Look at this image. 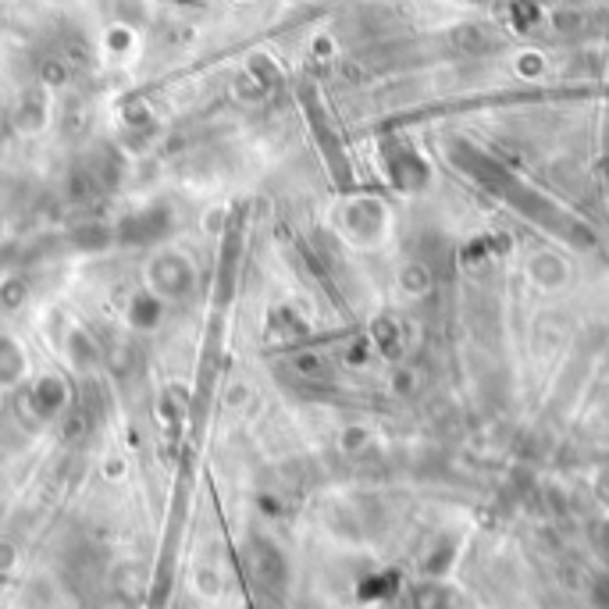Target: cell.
<instances>
[{"instance_id":"7a4b0ae2","label":"cell","mask_w":609,"mask_h":609,"mask_svg":"<svg viewBox=\"0 0 609 609\" xmlns=\"http://www.w3.org/2000/svg\"><path fill=\"white\" fill-rule=\"evenodd\" d=\"M64 399H69V385H64V378H58V374H44V378H36L33 385L22 388L18 407L29 413L33 421H50V418H58Z\"/></svg>"},{"instance_id":"3957f363","label":"cell","mask_w":609,"mask_h":609,"mask_svg":"<svg viewBox=\"0 0 609 609\" xmlns=\"http://www.w3.org/2000/svg\"><path fill=\"white\" fill-rule=\"evenodd\" d=\"M164 310H167L164 300H158L150 289H139L133 300H128V325L136 332H153L164 321Z\"/></svg>"},{"instance_id":"277c9868","label":"cell","mask_w":609,"mask_h":609,"mask_svg":"<svg viewBox=\"0 0 609 609\" xmlns=\"http://www.w3.org/2000/svg\"><path fill=\"white\" fill-rule=\"evenodd\" d=\"M25 378V353L15 339L0 335V388H11Z\"/></svg>"},{"instance_id":"6da1fadb","label":"cell","mask_w":609,"mask_h":609,"mask_svg":"<svg viewBox=\"0 0 609 609\" xmlns=\"http://www.w3.org/2000/svg\"><path fill=\"white\" fill-rule=\"evenodd\" d=\"M147 289L164 303H183L197 289V268L186 253L158 250L147 261Z\"/></svg>"}]
</instances>
